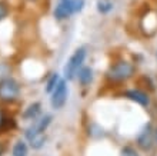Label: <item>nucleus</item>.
<instances>
[{"label":"nucleus","instance_id":"obj_1","mask_svg":"<svg viewBox=\"0 0 157 156\" xmlns=\"http://www.w3.org/2000/svg\"><path fill=\"white\" fill-rule=\"evenodd\" d=\"M84 7V0H59L54 9V17L57 20H64L71 14L82 12Z\"/></svg>","mask_w":157,"mask_h":156},{"label":"nucleus","instance_id":"obj_2","mask_svg":"<svg viewBox=\"0 0 157 156\" xmlns=\"http://www.w3.org/2000/svg\"><path fill=\"white\" fill-rule=\"evenodd\" d=\"M84 59H86V49L84 47H80L71 54V58L67 60L66 66H64V78L67 80L75 79L78 69L82 67L83 62H84Z\"/></svg>","mask_w":157,"mask_h":156},{"label":"nucleus","instance_id":"obj_3","mask_svg":"<svg viewBox=\"0 0 157 156\" xmlns=\"http://www.w3.org/2000/svg\"><path fill=\"white\" fill-rule=\"evenodd\" d=\"M134 73V67L128 62H119L116 65H112L107 72V78L112 82H123L126 79L132 78Z\"/></svg>","mask_w":157,"mask_h":156},{"label":"nucleus","instance_id":"obj_4","mask_svg":"<svg viewBox=\"0 0 157 156\" xmlns=\"http://www.w3.org/2000/svg\"><path fill=\"white\" fill-rule=\"evenodd\" d=\"M20 93V87L13 79H3L0 82V99L2 100H14Z\"/></svg>","mask_w":157,"mask_h":156},{"label":"nucleus","instance_id":"obj_5","mask_svg":"<svg viewBox=\"0 0 157 156\" xmlns=\"http://www.w3.org/2000/svg\"><path fill=\"white\" fill-rule=\"evenodd\" d=\"M67 96H69V90H67L66 86V80L60 79L57 86L54 87V90L52 92V106L54 109H62L67 102Z\"/></svg>","mask_w":157,"mask_h":156},{"label":"nucleus","instance_id":"obj_6","mask_svg":"<svg viewBox=\"0 0 157 156\" xmlns=\"http://www.w3.org/2000/svg\"><path fill=\"white\" fill-rule=\"evenodd\" d=\"M137 145L139 148L143 150H150L151 145H153V132H151V125H146L144 129L141 130V133L137 138Z\"/></svg>","mask_w":157,"mask_h":156},{"label":"nucleus","instance_id":"obj_7","mask_svg":"<svg viewBox=\"0 0 157 156\" xmlns=\"http://www.w3.org/2000/svg\"><path fill=\"white\" fill-rule=\"evenodd\" d=\"M124 96L127 99H130V100H133V102L139 103V105H141V106H147L149 105V96L144 93V92L141 90H137V89H133V90H127L126 93H124Z\"/></svg>","mask_w":157,"mask_h":156},{"label":"nucleus","instance_id":"obj_8","mask_svg":"<svg viewBox=\"0 0 157 156\" xmlns=\"http://www.w3.org/2000/svg\"><path fill=\"white\" fill-rule=\"evenodd\" d=\"M77 73H78V82L82 83L83 86L90 85V82L93 80V70L90 67H80Z\"/></svg>","mask_w":157,"mask_h":156},{"label":"nucleus","instance_id":"obj_9","mask_svg":"<svg viewBox=\"0 0 157 156\" xmlns=\"http://www.w3.org/2000/svg\"><path fill=\"white\" fill-rule=\"evenodd\" d=\"M40 103H33V105H30L27 109L25 110V113H23V118L25 119H34L36 116L40 113Z\"/></svg>","mask_w":157,"mask_h":156},{"label":"nucleus","instance_id":"obj_10","mask_svg":"<svg viewBox=\"0 0 157 156\" xmlns=\"http://www.w3.org/2000/svg\"><path fill=\"white\" fill-rule=\"evenodd\" d=\"M27 140L30 142V145H32V148H33V149H40L41 146L44 145L46 138H44V133H40V135L32 136V138H29Z\"/></svg>","mask_w":157,"mask_h":156},{"label":"nucleus","instance_id":"obj_11","mask_svg":"<svg viewBox=\"0 0 157 156\" xmlns=\"http://www.w3.org/2000/svg\"><path fill=\"white\" fill-rule=\"evenodd\" d=\"M13 156H27V146H26L25 142H17L14 146H13Z\"/></svg>","mask_w":157,"mask_h":156},{"label":"nucleus","instance_id":"obj_12","mask_svg":"<svg viewBox=\"0 0 157 156\" xmlns=\"http://www.w3.org/2000/svg\"><path fill=\"white\" fill-rule=\"evenodd\" d=\"M60 82V76L57 73H54L50 76V79L47 80V85H46V92L47 93H52L54 90V87L57 86V83Z\"/></svg>","mask_w":157,"mask_h":156},{"label":"nucleus","instance_id":"obj_13","mask_svg":"<svg viewBox=\"0 0 157 156\" xmlns=\"http://www.w3.org/2000/svg\"><path fill=\"white\" fill-rule=\"evenodd\" d=\"M113 9V4L110 3V2H104V0H100L99 3H97V10H99L100 13H103V14H106V13H109L110 10Z\"/></svg>","mask_w":157,"mask_h":156},{"label":"nucleus","instance_id":"obj_14","mask_svg":"<svg viewBox=\"0 0 157 156\" xmlns=\"http://www.w3.org/2000/svg\"><path fill=\"white\" fill-rule=\"evenodd\" d=\"M9 14V7L7 4L4 3V2H0V22L4 20Z\"/></svg>","mask_w":157,"mask_h":156},{"label":"nucleus","instance_id":"obj_15","mask_svg":"<svg viewBox=\"0 0 157 156\" xmlns=\"http://www.w3.org/2000/svg\"><path fill=\"white\" fill-rule=\"evenodd\" d=\"M121 153H123V156H139L137 152L133 148H124Z\"/></svg>","mask_w":157,"mask_h":156},{"label":"nucleus","instance_id":"obj_16","mask_svg":"<svg viewBox=\"0 0 157 156\" xmlns=\"http://www.w3.org/2000/svg\"><path fill=\"white\" fill-rule=\"evenodd\" d=\"M4 122H6V119H4V116H3V113H2V112H0V127H2V125L4 123Z\"/></svg>","mask_w":157,"mask_h":156},{"label":"nucleus","instance_id":"obj_17","mask_svg":"<svg viewBox=\"0 0 157 156\" xmlns=\"http://www.w3.org/2000/svg\"><path fill=\"white\" fill-rule=\"evenodd\" d=\"M2 152H3V149H2V146H0V156H2Z\"/></svg>","mask_w":157,"mask_h":156},{"label":"nucleus","instance_id":"obj_18","mask_svg":"<svg viewBox=\"0 0 157 156\" xmlns=\"http://www.w3.org/2000/svg\"><path fill=\"white\" fill-rule=\"evenodd\" d=\"M156 139H157V129H156Z\"/></svg>","mask_w":157,"mask_h":156},{"label":"nucleus","instance_id":"obj_19","mask_svg":"<svg viewBox=\"0 0 157 156\" xmlns=\"http://www.w3.org/2000/svg\"><path fill=\"white\" fill-rule=\"evenodd\" d=\"M32 2H33V0H32Z\"/></svg>","mask_w":157,"mask_h":156}]
</instances>
